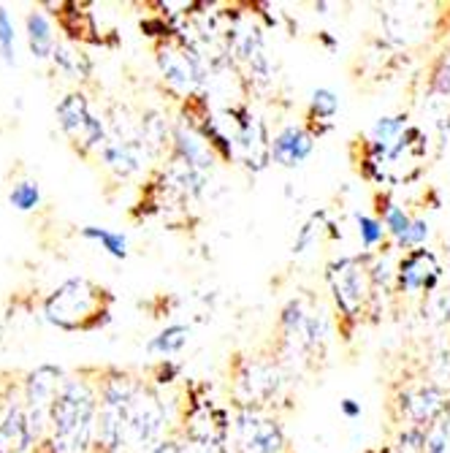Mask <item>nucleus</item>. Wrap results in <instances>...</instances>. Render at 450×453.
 <instances>
[{
    "mask_svg": "<svg viewBox=\"0 0 450 453\" xmlns=\"http://www.w3.org/2000/svg\"><path fill=\"white\" fill-rule=\"evenodd\" d=\"M98 437V394L81 378H65L50 413V453H90Z\"/></svg>",
    "mask_w": 450,
    "mask_h": 453,
    "instance_id": "nucleus-1",
    "label": "nucleus"
},
{
    "mask_svg": "<svg viewBox=\"0 0 450 453\" xmlns=\"http://www.w3.org/2000/svg\"><path fill=\"white\" fill-rule=\"evenodd\" d=\"M111 294L88 277H68L44 302L47 323L63 332H93L109 323Z\"/></svg>",
    "mask_w": 450,
    "mask_h": 453,
    "instance_id": "nucleus-2",
    "label": "nucleus"
},
{
    "mask_svg": "<svg viewBox=\"0 0 450 453\" xmlns=\"http://www.w3.org/2000/svg\"><path fill=\"white\" fill-rule=\"evenodd\" d=\"M325 280H329L334 304L339 310V315L350 323L361 320V315L366 312V304L375 296V280L370 272V258H337L325 266Z\"/></svg>",
    "mask_w": 450,
    "mask_h": 453,
    "instance_id": "nucleus-3",
    "label": "nucleus"
},
{
    "mask_svg": "<svg viewBox=\"0 0 450 453\" xmlns=\"http://www.w3.org/2000/svg\"><path fill=\"white\" fill-rule=\"evenodd\" d=\"M139 388V380L131 375L114 372L101 383L98 391V448L103 453H122L128 450L126 440V421H128V404Z\"/></svg>",
    "mask_w": 450,
    "mask_h": 453,
    "instance_id": "nucleus-4",
    "label": "nucleus"
},
{
    "mask_svg": "<svg viewBox=\"0 0 450 453\" xmlns=\"http://www.w3.org/2000/svg\"><path fill=\"white\" fill-rule=\"evenodd\" d=\"M163 434H166V407H163L155 388L139 383L128 404V421H126L128 450L149 453L157 442L166 440Z\"/></svg>",
    "mask_w": 450,
    "mask_h": 453,
    "instance_id": "nucleus-5",
    "label": "nucleus"
},
{
    "mask_svg": "<svg viewBox=\"0 0 450 453\" xmlns=\"http://www.w3.org/2000/svg\"><path fill=\"white\" fill-rule=\"evenodd\" d=\"M157 68L163 79H166V85L185 98H193L198 88L207 81L203 58L198 55L195 47L187 44V41H174V38L163 41L157 47Z\"/></svg>",
    "mask_w": 450,
    "mask_h": 453,
    "instance_id": "nucleus-6",
    "label": "nucleus"
},
{
    "mask_svg": "<svg viewBox=\"0 0 450 453\" xmlns=\"http://www.w3.org/2000/svg\"><path fill=\"white\" fill-rule=\"evenodd\" d=\"M55 111H57V122H60L63 134L71 139V144L81 155L101 150L106 144V126H103V119L93 111L85 93L63 96Z\"/></svg>",
    "mask_w": 450,
    "mask_h": 453,
    "instance_id": "nucleus-7",
    "label": "nucleus"
},
{
    "mask_svg": "<svg viewBox=\"0 0 450 453\" xmlns=\"http://www.w3.org/2000/svg\"><path fill=\"white\" fill-rule=\"evenodd\" d=\"M233 437L239 453H288V437L277 418L263 410L236 407Z\"/></svg>",
    "mask_w": 450,
    "mask_h": 453,
    "instance_id": "nucleus-8",
    "label": "nucleus"
},
{
    "mask_svg": "<svg viewBox=\"0 0 450 453\" xmlns=\"http://www.w3.org/2000/svg\"><path fill=\"white\" fill-rule=\"evenodd\" d=\"M282 386V375L277 364L263 358H244L233 369V399L236 407L261 410L269 404Z\"/></svg>",
    "mask_w": 450,
    "mask_h": 453,
    "instance_id": "nucleus-9",
    "label": "nucleus"
},
{
    "mask_svg": "<svg viewBox=\"0 0 450 453\" xmlns=\"http://www.w3.org/2000/svg\"><path fill=\"white\" fill-rule=\"evenodd\" d=\"M63 380H65V372L55 364H41L33 369V372H27L25 410H27L30 429H33L35 440L44 432H50V413H52V404H55V396L60 391Z\"/></svg>",
    "mask_w": 450,
    "mask_h": 453,
    "instance_id": "nucleus-10",
    "label": "nucleus"
},
{
    "mask_svg": "<svg viewBox=\"0 0 450 453\" xmlns=\"http://www.w3.org/2000/svg\"><path fill=\"white\" fill-rule=\"evenodd\" d=\"M233 119V150L244 160L250 172H263L271 163V136L266 131V122L253 117L248 106H231L228 109Z\"/></svg>",
    "mask_w": 450,
    "mask_h": 453,
    "instance_id": "nucleus-11",
    "label": "nucleus"
},
{
    "mask_svg": "<svg viewBox=\"0 0 450 453\" xmlns=\"http://www.w3.org/2000/svg\"><path fill=\"white\" fill-rule=\"evenodd\" d=\"M442 280V264L434 250L418 247V250L404 253L396 266V288L407 296L431 294Z\"/></svg>",
    "mask_w": 450,
    "mask_h": 453,
    "instance_id": "nucleus-12",
    "label": "nucleus"
},
{
    "mask_svg": "<svg viewBox=\"0 0 450 453\" xmlns=\"http://www.w3.org/2000/svg\"><path fill=\"white\" fill-rule=\"evenodd\" d=\"M447 391L437 383L418 386L401 394V416L410 418V426H434L447 413Z\"/></svg>",
    "mask_w": 450,
    "mask_h": 453,
    "instance_id": "nucleus-13",
    "label": "nucleus"
},
{
    "mask_svg": "<svg viewBox=\"0 0 450 453\" xmlns=\"http://www.w3.org/2000/svg\"><path fill=\"white\" fill-rule=\"evenodd\" d=\"M172 147H174V160L185 163V166L201 172V174H212L215 169V160L217 152L210 147V142L203 139L187 119L177 122L174 131H172Z\"/></svg>",
    "mask_w": 450,
    "mask_h": 453,
    "instance_id": "nucleus-14",
    "label": "nucleus"
},
{
    "mask_svg": "<svg viewBox=\"0 0 450 453\" xmlns=\"http://www.w3.org/2000/svg\"><path fill=\"white\" fill-rule=\"evenodd\" d=\"M315 150V131L307 126H285L271 136V160L285 169H296Z\"/></svg>",
    "mask_w": 450,
    "mask_h": 453,
    "instance_id": "nucleus-15",
    "label": "nucleus"
},
{
    "mask_svg": "<svg viewBox=\"0 0 450 453\" xmlns=\"http://www.w3.org/2000/svg\"><path fill=\"white\" fill-rule=\"evenodd\" d=\"M144 157H147V144L141 136L139 139H106V144L101 147V160L117 177L136 174L141 169Z\"/></svg>",
    "mask_w": 450,
    "mask_h": 453,
    "instance_id": "nucleus-16",
    "label": "nucleus"
},
{
    "mask_svg": "<svg viewBox=\"0 0 450 453\" xmlns=\"http://www.w3.org/2000/svg\"><path fill=\"white\" fill-rule=\"evenodd\" d=\"M0 437L6 440V448L14 453H25L33 442H35V437H33V429H30V418H27V410L25 407H17V404H11L9 410H6V416H4V421H0Z\"/></svg>",
    "mask_w": 450,
    "mask_h": 453,
    "instance_id": "nucleus-17",
    "label": "nucleus"
},
{
    "mask_svg": "<svg viewBox=\"0 0 450 453\" xmlns=\"http://www.w3.org/2000/svg\"><path fill=\"white\" fill-rule=\"evenodd\" d=\"M25 30H27V47L30 55L35 60H47L55 52V27L50 22V17L44 12H30L25 19Z\"/></svg>",
    "mask_w": 450,
    "mask_h": 453,
    "instance_id": "nucleus-18",
    "label": "nucleus"
},
{
    "mask_svg": "<svg viewBox=\"0 0 450 453\" xmlns=\"http://www.w3.org/2000/svg\"><path fill=\"white\" fill-rule=\"evenodd\" d=\"M52 63L60 73H65L68 79H76V81H85L93 71L90 58L81 55L73 44H57L52 52Z\"/></svg>",
    "mask_w": 450,
    "mask_h": 453,
    "instance_id": "nucleus-19",
    "label": "nucleus"
},
{
    "mask_svg": "<svg viewBox=\"0 0 450 453\" xmlns=\"http://www.w3.org/2000/svg\"><path fill=\"white\" fill-rule=\"evenodd\" d=\"M187 340H190V326L172 323L166 328H160V332L147 342V353L149 356H174L187 345Z\"/></svg>",
    "mask_w": 450,
    "mask_h": 453,
    "instance_id": "nucleus-20",
    "label": "nucleus"
},
{
    "mask_svg": "<svg viewBox=\"0 0 450 453\" xmlns=\"http://www.w3.org/2000/svg\"><path fill=\"white\" fill-rule=\"evenodd\" d=\"M81 236L88 242H95L101 244L103 250L117 258V261H126L128 258V236L119 234V231H111V228H101V226H85L81 228Z\"/></svg>",
    "mask_w": 450,
    "mask_h": 453,
    "instance_id": "nucleus-21",
    "label": "nucleus"
},
{
    "mask_svg": "<svg viewBox=\"0 0 450 453\" xmlns=\"http://www.w3.org/2000/svg\"><path fill=\"white\" fill-rule=\"evenodd\" d=\"M339 111V98L334 90L329 88H317L309 98V122L307 126H312V122H332Z\"/></svg>",
    "mask_w": 450,
    "mask_h": 453,
    "instance_id": "nucleus-22",
    "label": "nucleus"
},
{
    "mask_svg": "<svg viewBox=\"0 0 450 453\" xmlns=\"http://www.w3.org/2000/svg\"><path fill=\"white\" fill-rule=\"evenodd\" d=\"M380 203H383V207H380V223L385 226L388 236H393V242H399V239L407 234V228H410L413 218L404 212V207L393 203L391 198H385V201H380Z\"/></svg>",
    "mask_w": 450,
    "mask_h": 453,
    "instance_id": "nucleus-23",
    "label": "nucleus"
},
{
    "mask_svg": "<svg viewBox=\"0 0 450 453\" xmlns=\"http://www.w3.org/2000/svg\"><path fill=\"white\" fill-rule=\"evenodd\" d=\"M0 58L6 65L17 63V25L9 9H0Z\"/></svg>",
    "mask_w": 450,
    "mask_h": 453,
    "instance_id": "nucleus-24",
    "label": "nucleus"
},
{
    "mask_svg": "<svg viewBox=\"0 0 450 453\" xmlns=\"http://www.w3.org/2000/svg\"><path fill=\"white\" fill-rule=\"evenodd\" d=\"M355 226H358V236H361V244L366 247V250H375V247H380L383 239L388 236V231L380 223V218H372V215L358 212L355 215Z\"/></svg>",
    "mask_w": 450,
    "mask_h": 453,
    "instance_id": "nucleus-25",
    "label": "nucleus"
},
{
    "mask_svg": "<svg viewBox=\"0 0 450 453\" xmlns=\"http://www.w3.org/2000/svg\"><path fill=\"white\" fill-rule=\"evenodd\" d=\"M9 201H11V207L19 210V212H33V210H38V203H41V188L35 182L25 180V182L14 185Z\"/></svg>",
    "mask_w": 450,
    "mask_h": 453,
    "instance_id": "nucleus-26",
    "label": "nucleus"
},
{
    "mask_svg": "<svg viewBox=\"0 0 450 453\" xmlns=\"http://www.w3.org/2000/svg\"><path fill=\"white\" fill-rule=\"evenodd\" d=\"M431 236V226L423 220V218H413L410 228H407V234L396 242L399 250H418V247H426V239Z\"/></svg>",
    "mask_w": 450,
    "mask_h": 453,
    "instance_id": "nucleus-27",
    "label": "nucleus"
},
{
    "mask_svg": "<svg viewBox=\"0 0 450 453\" xmlns=\"http://www.w3.org/2000/svg\"><path fill=\"white\" fill-rule=\"evenodd\" d=\"M429 90H431L434 96H442V98L450 96V52H445V55L434 63L431 76H429Z\"/></svg>",
    "mask_w": 450,
    "mask_h": 453,
    "instance_id": "nucleus-28",
    "label": "nucleus"
},
{
    "mask_svg": "<svg viewBox=\"0 0 450 453\" xmlns=\"http://www.w3.org/2000/svg\"><path fill=\"white\" fill-rule=\"evenodd\" d=\"M447 442H450V416L439 418L434 426L426 429V448H423V453H447Z\"/></svg>",
    "mask_w": 450,
    "mask_h": 453,
    "instance_id": "nucleus-29",
    "label": "nucleus"
},
{
    "mask_svg": "<svg viewBox=\"0 0 450 453\" xmlns=\"http://www.w3.org/2000/svg\"><path fill=\"white\" fill-rule=\"evenodd\" d=\"M179 372H182V366H179V364H174L172 358H163V361L155 366V383H157V386H169V383L177 380Z\"/></svg>",
    "mask_w": 450,
    "mask_h": 453,
    "instance_id": "nucleus-30",
    "label": "nucleus"
},
{
    "mask_svg": "<svg viewBox=\"0 0 450 453\" xmlns=\"http://www.w3.org/2000/svg\"><path fill=\"white\" fill-rule=\"evenodd\" d=\"M315 226H317V215H312V218H309V223H304V226H301L299 239L294 242V253H296V256H301V253L307 250V247L312 244V239H315Z\"/></svg>",
    "mask_w": 450,
    "mask_h": 453,
    "instance_id": "nucleus-31",
    "label": "nucleus"
},
{
    "mask_svg": "<svg viewBox=\"0 0 450 453\" xmlns=\"http://www.w3.org/2000/svg\"><path fill=\"white\" fill-rule=\"evenodd\" d=\"M182 453H228L225 442H198V440H185Z\"/></svg>",
    "mask_w": 450,
    "mask_h": 453,
    "instance_id": "nucleus-32",
    "label": "nucleus"
},
{
    "mask_svg": "<svg viewBox=\"0 0 450 453\" xmlns=\"http://www.w3.org/2000/svg\"><path fill=\"white\" fill-rule=\"evenodd\" d=\"M339 410H342V416L350 418V421L361 418V402H355L353 396H345V399L339 402Z\"/></svg>",
    "mask_w": 450,
    "mask_h": 453,
    "instance_id": "nucleus-33",
    "label": "nucleus"
},
{
    "mask_svg": "<svg viewBox=\"0 0 450 453\" xmlns=\"http://www.w3.org/2000/svg\"><path fill=\"white\" fill-rule=\"evenodd\" d=\"M149 453H182V442L174 440V437H166L163 442H157Z\"/></svg>",
    "mask_w": 450,
    "mask_h": 453,
    "instance_id": "nucleus-34",
    "label": "nucleus"
},
{
    "mask_svg": "<svg viewBox=\"0 0 450 453\" xmlns=\"http://www.w3.org/2000/svg\"><path fill=\"white\" fill-rule=\"evenodd\" d=\"M439 315H445L447 320H450V296H439Z\"/></svg>",
    "mask_w": 450,
    "mask_h": 453,
    "instance_id": "nucleus-35",
    "label": "nucleus"
},
{
    "mask_svg": "<svg viewBox=\"0 0 450 453\" xmlns=\"http://www.w3.org/2000/svg\"><path fill=\"white\" fill-rule=\"evenodd\" d=\"M445 247H447V269H450V236H447V244Z\"/></svg>",
    "mask_w": 450,
    "mask_h": 453,
    "instance_id": "nucleus-36",
    "label": "nucleus"
}]
</instances>
